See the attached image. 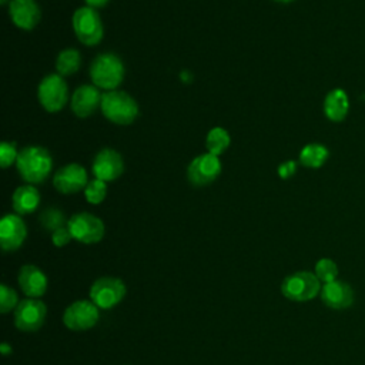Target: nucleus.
<instances>
[{
  "label": "nucleus",
  "instance_id": "nucleus-1",
  "mask_svg": "<svg viewBox=\"0 0 365 365\" xmlns=\"http://www.w3.org/2000/svg\"><path fill=\"white\" fill-rule=\"evenodd\" d=\"M16 167L24 181L29 184H40L51 173L53 158L44 147L29 145L19 151Z\"/></svg>",
  "mask_w": 365,
  "mask_h": 365
},
{
  "label": "nucleus",
  "instance_id": "nucleus-2",
  "mask_svg": "<svg viewBox=\"0 0 365 365\" xmlns=\"http://www.w3.org/2000/svg\"><path fill=\"white\" fill-rule=\"evenodd\" d=\"M100 110L103 115L118 125L131 124L138 115L137 101L125 91H106L101 98Z\"/></svg>",
  "mask_w": 365,
  "mask_h": 365
},
{
  "label": "nucleus",
  "instance_id": "nucleus-3",
  "mask_svg": "<svg viewBox=\"0 0 365 365\" xmlns=\"http://www.w3.org/2000/svg\"><path fill=\"white\" fill-rule=\"evenodd\" d=\"M90 77L96 87L113 91L124 78V64L114 53H101L90 66Z\"/></svg>",
  "mask_w": 365,
  "mask_h": 365
},
{
  "label": "nucleus",
  "instance_id": "nucleus-4",
  "mask_svg": "<svg viewBox=\"0 0 365 365\" xmlns=\"http://www.w3.org/2000/svg\"><path fill=\"white\" fill-rule=\"evenodd\" d=\"M321 281L314 272L298 271L287 278L281 284V292L285 298L297 302H304L315 298L321 292Z\"/></svg>",
  "mask_w": 365,
  "mask_h": 365
},
{
  "label": "nucleus",
  "instance_id": "nucleus-5",
  "mask_svg": "<svg viewBox=\"0 0 365 365\" xmlns=\"http://www.w3.org/2000/svg\"><path fill=\"white\" fill-rule=\"evenodd\" d=\"M37 97L46 111L57 113L63 110L68 100V88L63 76L57 73L46 76L38 84Z\"/></svg>",
  "mask_w": 365,
  "mask_h": 365
},
{
  "label": "nucleus",
  "instance_id": "nucleus-6",
  "mask_svg": "<svg viewBox=\"0 0 365 365\" xmlns=\"http://www.w3.org/2000/svg\"><path fill=\"white\" fill-rule=\"evenodd\" d=\"M73 30L77 38L86 46H96L101 41L104 29L97 10L84 6L73 14Z\"/></svg>",
  "mask_w": 365,
  "mask_h": 365
},
{
  "label": "nucleus",
  "instance_id": "nucleus-7",
  "mask_svg": "<svg viewBox=\"0 0 365 365\" xmlns=\"http://www.w3.org/2000/svg\"><path fill=\"white\" fill-rule=\"evenodd\" d=\"M71 237L83 244H96L104 237V222L90 212H77L67 221Z\"/></svg>",
  "mask_w": 365,
  "mask_h": 365
},
{
  "label": "nucleus",
  "instance_id": "nucleus-8",
  "mask_svg": "<svg viewBox=\"0 0 365 365\" xmlns=\"http://www.w3.org/2000/svg\"><path fill=\"white\" fill-rule=\"evenodd\" d=\"M125 284L114 277L98 278L90 288V299L101 309L115 307L125 297Z\"/></svg>",
  "mask_w": 365,
  "mask_h": 365
},
{
  "label": "nucleus",
  "instance_id": "nucleus-9",
  "mask_svg": "<svg viewBox=\"0 0 365 365\" xmlns=\"http://www.w3.org/2000/svg\"><path fill=\"white\" fill-rule=\"evenodd\" d=\"M47 314V307L37 298H26L14 309V324L23 332H34L41 328Z\"/></svg>",
  "mask_w": 365,
  "mask_h": 365
},
{
  "label": "nucleus",
  "instance_id": "nucleus-10",
  "mask_svg": "<svg viewBox=\"0 0 365 365\" xmlns=\"http://www.w3.org/2000/svg\"><path fill=\"white\" fill-rule=\"evenodd\" d=\"M98 307L93 301H76L68 305L63 315L64 325L71 331H86L93 328L98 321Z\"/></svg>",
  "mask_w": 365,
  "mask_h": 365
},
{
  "label": "nucleus",
  "instance_id": "nucleus-11",
  "mask_svg": "<svg viewBox=\"0 0 365 365\" xmlns=\"http://www.w3.org/2000/svg\"><path fill=\"white\" fill-rule=\"evenodd\" d=\"M221 174V161L217 155L211 153L200 154L191 163L187 168V177L188 181L195 187H204L211 184L218 178Z\"/></svg>",
  "mask_w": 365,
  "mask_h": 365
},
{
  "label": "nucleus",
  "instance_id": "nucleus-12",
  "mask_svg": "<svg viewBox=\"0 0 365 365\" xmlns=\"http://www.w3.org/2000/svg\"><path fill=\"white\" fill-rule=\"evenodd\" d=\"M88 184V175L83 165L70 163L57 170L53 177L54 188L61 194H74L86 188Z\"/></svg>",
  "mask_w": 365,
  "mask_h": 365
},
{
  "label": "nucleus",
  "instance_id": "nucleus-13",
  "mask_svg": "<svg viewBox=\"0 0 365 365\" xmlns=\"http://www.w3.org/2000/svg\"><path fill=\"white\" fill-rule=\"evenodd\" d=\"M124 171V161L118 151L113 148L100 150L93 161V174L106 182L117 180Z\"/></svg>",
  "mask_w": 365,
  "mask_h": 365
},
{
  "label": "nucleus",
  "instance_id": "nucleus-14",
  "mask_svg": "<svg viewBox=\"0 0 365 365\" xmlns=\"http://www.w3.org/2000/svg\"><path fill=\"white\" fill-rule=\"evenodd\" d=\"M27 228L19 214H7L0 221V245L4 251H16L24 242Z\"/></svg>",
  "mask_w": 365,
  "mask_h": 365
},
{
  "label": "nucleus",
  "instance_id": "nucleus-15",
  "mask_svg": "<svg viewBox=\"0 0 365 365\" xmlns=\"http://www.w3.org/2000/svg\"><path fill=\"white\" fill-rule=\"evenodd\" d=\"M103 94L100 93L98 87L94 84H83L71 96V110L73 113L80 117L86 118L91 115L97 108L101 106Z\"/></svg>",
  "mask_w": 365,
  "mask_h": 365
},
{
  "label": "nucleus",
  "instance_id": "nucleus-16",
  "mask_svg": "<svg viewBox=\"0 0 365 365\" xmlns=\"http://www.w3.org/2000/svg\"><path fill=\"white\" fill-rule=\"evenodd\" d=\"M9 14L11 21L21 30L34 29L41 17V11L36 0H10Z\"/></svg>",
  "mask_w": 365,
  "mask_h": 365
},
{
  "label": "nucleus",
  "instance_id": "nucleus-17",
  "mask_svg": "<svg viewBox=\"0 0 365 365\" xmlns=\"http://www.w3.org/2000/svg\"><path fill=\"white\" fill-rule=\"evenodd\" d=\"M319 295L322 302L331 309H345L354 302V291L351 285L339 279L324 284Z\"/></svg>",
  "mask_w": 365,
  "mask_h": 365
},
{
  "label": "nucleus",
  "instance_id": "nucleus-18",
  "mask_svg": "<svg viewBox=\"0 0 365 365\" xmlns=\"http://www.w3.org/2000/svg\"><path fill=\"white\" fill-rule=\"evenodd\" d=\"M19 285L29 298H38L47 291V277L36 265H23L19 271Z\"/></svg>",
  "mask_w": 365,
  "mask_h": 365
},
{
  "label": "nucleus",
  "instance_id": "nucleus-19",
  "mask_svg": "<svg viewBox=\"0 0 365 365\" xmlns=\"http://www.w3.org/2000/svg\"><path fill=\"white\" fill-rule=\"evenodd\" d=\"M349 111V98L344 88L331 90L324 98V114L332 123L345 120Z\"/></svg>",
  "mask_w": 365,
  "mask_h": 365
},
{
  "label": "nucleus",
  "instance_id": "nucleus-20",
  "mask_svg": "<svg viewBox=\"0 0 365 365\" xmlns=\"http://www.w3.org/2000/svg\"><path fill=\"white\" fill-rule=\"evenodd\" d=\"M11 204L19 215L31 214L40 204V192L31 184L21 185L13 192Z\"/></svg>",
  "mask_w": 365,
  "mask_h": 365
},
{
  "label": "nucleus",
  "instance_id": "nucleus-21",
  "mask_svg": "<svg viewBox=\"0 0 365 365\" xmlns=\"http://www.w3.org/2000/svg\"><path fill=\"white\" fill-rule=\"evenodd\" d=\"M329 157V151L319 143H309L299 151V163L308 168H321Z\"/></svg>",
  "mask_w": 365,
  "mask_h": 365
},
{
  "label": "nucleus",
  "instance_id": "nucleus-22",
  "mask_svg": "<svg viewBox=\"0 0 365 365\" xmlns=\"http://www.w3.org/2000/svg\"><path fill=\"white\" fill-rule=\"evenodd\" d=\"M81 64V56L76 48H64L56 58V70L60 76L74 74Z\"/></svg>",
  "mask_w": 365,
  "mask_h": 365
},
{
  "label": "nucleus",
  "instance_id": "nucleus-23",
  "mask_svg": "<svg viewBox=\"0 0 365 365\" xmlns=\"http://www.w3.org/2000/svg\"><path fill=\"white\" fill-rule=\"evenodd\" d=\"M231 143V137L228 134V131L222 127H214L208 131L207 137H205V147L208 150V153L214 154V155H220L222 154Z\"/></svg>",
  "mask_w": 365,
  "mask_h": 365
},
{
  "label": "nucleus",
  "instance_id": "nucleus-24",
  "mask_svg": "<svg viewBox=\"0 0 365 365\" xmlns=\"http://www.w3.org/2000/svg\"><path fill=\"white\" fill-rule=\"evenodd\" d=\"M84 195H86V200L90 204L97 205V204L103 202L106 200V195H107L106 181L98 180V178H94V180L88 181V184L84 188Z\"/></svg>",
  "mask_w": 365,
  "mask_h": 365
},
{
  "label": "nucleus",
  "instance_id": "nucleus-25",
  "mask_svg": "<svg viewBox=\"0 0 365 365\" xmlns=\"http://www.w3.org/2000/svg\"><path fill=\"white\" fill-rule=\"evenodd\" d=\"M40 222L43 225V228H46L47 231H51L54 232L56 230L64 227L66 224V218H64V214L58 210V208H54V207H50L47 210H44L40 215Z\"/></svg>",
  "mask_w": 365,
  "mask_h": 365
},
{
  "label": "nucleus",
  "instance_id": "nucleus-26",
  "mask_svg": "<svg viewBox=\"0 0 365 365\" xmlns=\"http://www.w3.org/2000/svg\"><path fill=\"white\" fill-rule=\"evenodd\" d=\"M314 274L317 275V278L321 282L327 284V282H331V281L336 279L338 267L331 258H321L315 264V272Z\"/></svg>",
  "mask_w": 365,
  "mask_h": 365
},
{
  "label": "nucleus",
  "instance_id": "nucleus-27",
  "mask_svg": "<svg viewBox=\"0 0 365 365\" xmlns=\"http://www.w3.org/2000/svg\"><path fill=\"white\" fill-rule=\"evenodd\" d=\"M17 294L13 288L7 287L6 284L0 285V311L3 314L10 312L11 309H16L17 307Z\"/></svg>",
  "mask_w": 365,
  "mask_h": 365
},
{
  "label": "nucleus",
  "instance_id": "nucleus-28",
  "mask_svg": "<svg viewBox=\"0 0 365 365\" xmlns=\"http://www.w3.org/2000/svg\"><path fill=\"white\" fill-rule=\"evenodd\" d=\"M19 151L16 148V143L13 141H3L0 144V165L3 168L10 167L13 163L17 161Z\"/></svg>",
  "mask_w": 365,
  "mask_h": 365
},
{
  "label": "nucleus",
  "instance_id": "nucleus-29",
  "mask_svg": "<svg viewBox=\"0 0 365 365\" xmlns=\"http://www.w3.org/2000/svg\"><path fill=\"white\" fill-rule=\"evenodd\" d=\"M71 238H73L71 232H70V230L67 227H61V228L56 230L54 232H51V241H53V244L56 247L67 245Z\"/></svg>",
  "mask_w": 365,
  "mask_h": 365
},
{
  "label": "nucleus",
  "instance_id": "nucleus-30",
  "mask_svg": "<svg viewBox=\"0 0 365 365\" xmlns=\"http://www.w3.org/2000/svg\"><path fill=\"white\" fill-rule=\"evenodd\" d=\"M295 171H297V163L292 160L285 161V163L279 164V167H278V175L284 180L292 177L295 174Z\"/></svg>",
  "mask_w": 365,
  "mask_h": 365
},
{
  "label": "nucleus",
  "instance_id": "nucleus-31",
  "mask_svg": "<svg viewBox=\"0 0 365 365\" xmlns=\"http://www.w3.org/2000/svg\"><path fill=\"white\" fill-rule=\"evenodd\" d=\"M86 1V4L88 6V7H91V9H101V7H104L107 3H108V0H84Z\"/></svg>",
  "mask_w": 365,
  "mask_h": 365
},
{
  "label": "nucleus",
  "instance_id": "nucleus-32",
  "mask_svg": "<svg viewBox=\"0 0 365 365\" xmlns=\"http://www.w3.org/2000/svg\"><path fill=\"white\" fill-rule=\"evenodd\" d=\"M0 352H1V355L7 356V355H10V354L13 352V349H11V346H10L7 342H3V344L0 345Z\"/></svg>",
  "mask_w": 365,
  "mask_h": 365
},
{
  "label": "nucleus",
  "instance_id": "nucleus-33",
  "mask_svg": "<svg viewBox=\"0 0 365 365\" xmlns=\"http://www.w3.org/2000/svg\"><path fill=\"white\" fill-rule=\"evenodd\" d=\"M274 1H278V3H291L294 0H274Z\"/></svg>",
  "mask_w": 365,
  "mask_h": 365
},
{
  "label": "nucleus",
  "instance_id": "nucleus-34",
  "mask_svg": "<svg viewBox=\"0 0 365 365\" xmlns=\"http://www.w3.org/2000/svg\"><path fill=\"white\" fill-rule=\"evenodd\" d=\"M7 1H9V0H0V3H1V4H6Z\"/></svg>",
  "mask_w": 365,
  "mask_h": 365
}]
</instances>
